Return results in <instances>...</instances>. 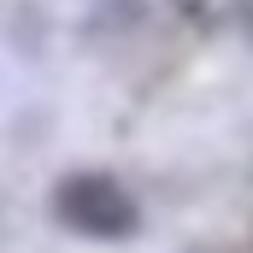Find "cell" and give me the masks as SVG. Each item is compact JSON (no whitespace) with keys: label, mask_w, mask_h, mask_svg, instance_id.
<instances>
[{"label":"cell","mask_w":253,"mask_h":253,"mask_svg":"<svg viewBox=\"0 0 253 253\" xmlns=\"http://www.w3.org/2000/svg\"><path fill=\"white\" fill-rule=\"evenodd\" d=\"M53 212H59L65 230L94 236V242H124L129 230L141 224L135 194H129L118 177H106V171H77V177H65L59 194H53Z\"/></svg>","instance_id":"1"}]
</instances>
